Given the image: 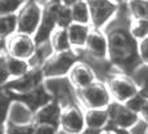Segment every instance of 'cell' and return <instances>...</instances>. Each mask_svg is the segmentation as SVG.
<instances>
[{
    "instance_id": "19",
    "label": "cell",
    "mask_w": 148,
    "mask_h": 134,
    "mask_svg": "<svg viewBox=\"0 0 148 134\" xmlns=\"http://www.w3.org/2000/svg\"><path fill=\"white\" fill-rule=\"evenodd\" d=\"M5 59H7V67H8V71H9L10 80L21 78V76H23L25 74H27L32 68L27 59L9 56L7 53H5Z\"/></svg>"
},
{
    "instance_id": "12",
    "label": "cell",
    "mask_w": 148,
    "mask_h": 134,
    "mask_svg": "<svg viewBox=\"0 0 148 134\" xmlns=\"http://www.w3.org/2000/svg\"><path fill=\"white\" fill-rule=\"evenodd\" d=\"M110 113V126L108 129H130L139 120V115L132 111L125 103H119L113 101L108 106Z\"/></svg>"
},
{
    "instance_id": "17",
    "label": "cell",
    "mask_w": 148,
    "mask_h": 134,
    "mask_svg": "<svg viewBox=\"0 0 148 134\" xmlns=\"http://www.w3.org/2000/svg\"><path fill=\"white\" fill-rule=\"evenodd\" d=\"M34 116H35V112L25 102L17 98L13 99L9 115H8V122H13V124L18 125L34 124Z\"/></svg>"
},
{
    "instance_id": "14",
    "label": "cell",
    "mask_w": 148,
    "mask_h": 134,
    "mask_svg": "<svg viewBox=\"0 0 148 134\" xmlns=\"http://www.w3.org/2000/svg\"><path fill=\"white\" fill-rule=\"evenodd\" d=\"M13 97L17 99H19V101L25 102L34 112L38 111L39 108H41L42 106H45L47 103H49L50 101H53L52 94H50L49 90L45 88L44 82H42L41 85H39L36 89L31 90L30 93L22 94V96H14L13 94Z\"/></svg>"
},
{
    "instance_id": "35",
    "label": "cell",
    "mask_w": 148,
    "mask_h": 134,
    "mask_svg": "<svg viewBox=\"0 0 148 134\" xmlns=\"http://www.w3.org/2000/svg\"><path fill=\"white\" fill-rule=\"evenodd\" d=\"M81 134H103V130H95V129H89V128H85L84 132Z\"/></svg>"
},
{
    "instance_id": "3",
    "label": "cell",
    "mask_w": 148,
    "mask_h": 134,
    "mask_svg": "<svg viewBox=\"0 0 148 134\" xmlns=\"http://www.w3.org/2000/svg\"><path fill=\"white\" fill-rule=\"evenodd\" d=\"M81 59L80 53L76 50H68V52L54 53L47 62L41 66L42 75L45 79L52 78H63L67 76L71 68L77 61Z\"/></svg>"
},
{
    "instance_id": "22",
    "label": "cell",
    "mask_w": 148,
    "mask_h": 134,
    "mask_svg": "<svg viewBox=\"0 0 148 134\" xmlns=\"http://www.w3.org/2000/svg\"><path fill=\"white\" fill-rule=\"evenodd\" d=\"M17 14H7L0 16V40L5 41L17 32Z\"/></svg>"
},
{
    "instance_id": "39",
    "label": "cell",
    "mask_w": 148,
    "mask_h": 134,
    "mask_svg": "<svg viewBox=\"0 0 148 134\" xmlns=\"http://www.w3.org/2000/svg\"><path fill=\"white\" fill-rule=\"evenodd\" d=\"M133 0H122V3H124V4H129V3H132Z\"/></svg>"
},
{
    "instance_id": "38",
    "label": "cell",
    "mask_w": 148,
    "mask_h": 134,
    "mask_svg": "<svg viewBox=\"0 0 148 134\" xmlns=\"http://www.w3.org/2000/svg\"><path fill=\"white\" fill-rule=\"evenodd\" d=\"M103 134H117V133L113 129H106V130H103Z\"/></svg>"
},
{
    "instance_id": "32",
    "label": "cell",
    "mask_w": 148,
    "mask_h": 134,
    "mask_svg": "<svg viewBox=\"0 0 148 134\" xmlns=\"http://www.w3.org/2000/svg\"><path fill=\"white\" fill-rule=\"evenodd\" d=\"M129 130L132 134H148V122L143 119H139Z\"/></svg>"
},
{
    "instance_id": "37",
    "label": "cell",
    "mask_w": 148,
    "mask_h": 134,
    "mask_svg": "<svg viewBox=\"0 0 148 134\" xmlns=\"http://www.w3.org/2000/svg\"><path fill=\"white\" fill-rule=\"evenodd\" d=\"M5 41H3V40H0V54L1 53H4L5 52Z\"/></svg>"
},
{
    "instance_id": "6",
    "label": "cell",
    "mask_w": 148,
    "mask_h": 134,
    "mask_svg": "<svg viewBox=\"0 0 148 134\" xmlns=\"http://www.w3.org/2000/svg\"><path fill=\"white\" fill-rule=\"evenodd\" d=\"M90 9V26L104 30L119 12L120 4L112 0H86Z\"/></svg>"
},
{
    "instance_id": "7",
    "label": "cell",
    "mask_w": 148,
    "mask_h": 134,
    "mask_svg": "<svg viewBox=\"0 0 148 134\" xmlns=\"http://www.w3.org/2000/svg\"><path fill=\"white\" fill-rule=\"evenodd\" d=\"M85 125V108L80 103H71L62 107L59 129L67 134H81Z\"/></svg>"
},
{
    "instance_id": "15",
    "label": "cell",
    "mask_w": 148,
    "mask_h": 134,
    "mask_svg": "<svg viewBox=\"0 0 148 134\" xmlns=\"http://www.w3.org/2000/svg\"><path fill=\"white\" fill-rule=\"evenodd\" d=\"M62 104L57 101H50L45 106L35 111L34 124H50L59 128V119H61Z\"/></svg>"
},
{
    "instance_id": "41",
    "label": "cell",
    "mask_w": 148,
    "mask_h": 134,
    "mask_svg": "<svg viewBox=\"0 0 148 134\" xmlns=\"http://www.w3.org/2000/svg\"><path fill=\"white\" fill-rule=\"evenodd\" d=\"M58 134H67V133H64V132H62V130H59V133Z\"/></svg>"
},
{
    "instance_id": "5",
    "label": "cell",
    "mask_w": 148,
    "mask_h": 134,
    "mask_svg": "<svg viewBox=\"0 0 148 134\" xmlns=\"http://www.w3.org/2000/svg\"><path fill=\"white\" fill-rule=\"evenodd\" d=\"M44 7L39 0H27L17 13V32L34 36L41 23Z\"/></svg>"
},
{
    "instance_id": "10",
    "label": "cell",
    "mask_w": 148,
    "mask_h": 134,
    "mask_svg": "<svg viewBox=\"0 0 148 134\" xmlns=\"http://www.w3.org/2000/svg\"><path fill=\"white\" fill-rule=\"evenodd\" d=\"M5 53L18 58L30 59L36 50V41L34 36L27 34L16 32L5 40Z\"/></svg>"
},
{
    "instance_id": "20",
    "label": "cell",
    "mask_w": 148,
    "mask_h": 134,
    "mask_svg": "<svg viewBox=\"0 0 148 134\" xmlns=\"http://www.w3.org/2000/svg\"><path fill=\"white\" fill-rule=\"evenodd\" d=\"M49 40H50V44H52V47H53V49H54V52H56V53L72 50L70 39H68L67 28L57 27L56 30L52 32Z\"/></svg>"
},
{
    "instance_id": "23",
    "label": "cell",
    "mask_w": 148,
    "mask_h": 134,
    "mask_svg": "<svg viewBox=\"0 0 148 134\" xmlns=\"http://www.w3.org/2000/svg\"><path fill=\"white\" fill-rule=\"evenodd\" d=\"M13 99L14 97L9 90L5 88H0V128L4 126L5 122L8 121V115Z\"/></svg>"
},
{
    "instance_id": "28",
    "label": "cell",
    "mask_w": 148,
    "mask_h": 134,
    "mask_svg": "<svg viewBox=\"0 0 148 134\" xmlns=\"http://www.w3.org/2000/svg\"><path fill=\"white\" fill-rule=\"evenodd\" d=\"M4 134H34V124L18 125L13 122H5L3 126Z\"/></svg>"
},
{
    "instance_id": "31",
    "label": "cell",
    "mask_w": 148,
    "mask_h": 134,
    "mask_svg": "<svg viewBox=\"0 0 148 134\" xmlns=\"http://www.w3.org/2000/svg\"><path fill=\"white\" fill-rule=\"evenodd\" d=\"M59 128L50 124H34V134H58Z\"/></svg>"
},
{
    "instance_id": "16",
    "label": "cell",
    "mask_w": 148,
    "mask_h": 134,
    "mask_svg": "<svg viewBox=\"0 0 148 134\" xmlns=\"http://www.w3.org/2000/svg\"><path fill=\"white\" fill-rule=\"evenodd\" d=\"M92 26L90 25H82V23H71L67 27V32H68V39H70L71 47L73 50H76L77 53L84 52V48L86 45L88 38L89 34L92 31Z\"/></svg>"
},
{
    "instance_id": "8",
    "label": "cell",
    "mask_w": 148,
    "mask_h": 134,
    "mask_svg": "<svg viewBox=\"0 0 148 134\" xmlns=\"http://www.w3.org/2000/svg\"><path fill=\"white\" fill-rule=\"evenodd\" d=\"M44 85H45V88L49 90V93L52 94L54 101L61 103L62 107L67 106V104H71V103H79L77 90L71 84L68 76L45 79Z\"/></svg>"
},
{
    "instance_id": "33",
    "label": "cell",
    "mask_w": 148,
    "mask_h": 134,
    "mask_svg": "<svg viewBox=\"0 0 148 134\" xmlns=\"http://www.w3.org/2000/svg\"><path fill=\"white\" fill-rule=\"evenodd\" d=\"M138 50L140 61L144 62V63H148V38L138 43Z\"/></svg>"
},
{
    "instance_id": "13",
    "label": "cell",
    "mask_w": 148,
    "mask_h": 134,
    "mask_svg": "<svg viewBox=\"0 0 148 134\" xmlns=\"http://www.w3.org/2000/svg\"><path fill=\"white\" fill-rule=\"evenodd\" d=\"M67 76L76 90L84 89V88L89 87L90 84H93L94 81L98 80L95 71L84 59H80V61L76 62Z\"/></svg>"
},
{
    "instance_id": "25",
    "label": "cell",
    "mask_w": 148,
    "mask_h": 134,
    "mask_svg": "<svg viewBox=\"0 0 148 134\" xmlns=\"http://www.w3.org/2000/svg\"><path fill=\"white\" fill-rule=\"evenodd\" d=\"M130 76L134 79L139 89L148 93V63H144V62L139 63L135 70L130 74Z\"/></svg>"
},
{
    "instance_id": "11",
    "label": "cell",
    "mask_w": 148,
    "mask_h": 134,
    "mask_svg": "<svg viewBox=\"0 0 148 134\" xmlns=\"http://www.w3.org/2000/svg\"><path fill=\"white\" fill-rule=\"evenodd\" d=\"M44 80L45 78L42 75L41 68L32 67L23 76L9 80L4 88L8 89L14 96H22V94L30 93L31 90L36 89L39 85H41L44 82Z\"/></svg>"
},
{
    "instance_id": "26",
    "label": "cell",
    "mask_w": 148,
    "mask_h": 134,
    "mask_svg": "<svg viewBox=\"0 0 148 134\" xmlns=\"http://www.w3.org/2000/svg\"><path fill=\"white\" fill-rule=\"evenodd\" d=\"M71 23H73L72 12H71V5L63 3L62 7L59 8L58 13H57V27L67 28Z\"/></svg>"
},
{
    "instance_id": "2",
    "label": "cell",
    "mask_w": 148,
    "mask_h": 134,
    "mask_svg": "<svg viewBox=\"0 0 148 134\" xmlns=\"http://www.w3.org/2000/svg\"><path fill=\"white\" fill-rule=\"evenodd\" d=\"M77 101L84 108H108L113 99L106 81L97 80L89 87L77 90Z\"/></svg>"
},
{
    "instance_id": "21",
    "label": "cell",
    "mask_w": 148,
    "mask_h": 134,
    "mask_svg": "<svg viewBox=\"0 0 148 134\" xmlns=\"http://www.w3.org/2000/svg\"><path fill=\"white\" fill-rule=\"evenodd\" d=\"M70 5L75 23L90 25V9L86 0H77Z\"/></svg>"
},
{
    "instance_id": "1",
    "label": "cell",
    "mask_w": 148,
    "mask_h": 134,
    "mask_svg": "<svg viewBox=\"0 0 148 134\" xmlns=\"http://www.w3.org/2000/svg\"><path fill=\"white\" fill-rule=\"evenodd\" d=\"M132 21L126 4H120L116 17L104 28L108 39V61L116 71L130 74L142 63L138 41L132 36L129 25Z\"/></svg>"
},
{
    "instance_id": "24",
    "label": "cell",
    "mask_w": 148,
    "mask_h": 134,
    "mask_svg": "<svg viewBox=\"0 0 148 134\" xmlns=\"http://www.w3.org/2000/svg\"><path fill=\"white\" fill-rule=\"evenodd\" d=\"M129 31L136 41H142L148 38V19L132 18L129 25Z\"/></svg>"
},
{
    "instance_id": "4",
    "label": "cell",
    "mask_w": 148,
    "mask_h": 134,
    "mask_svg": "<svg viewBox=\"0 0 148 134\" xmlns=\"http://www.w3.org/2000/svg\"><path fill=\"white\" fill-rule=\"evenodd\" d=\"M106 84L110 89L112 99L119 103H125L139 92V87L130 75L119 71H113L106 79Z\"/></svg>"
},
{
    "instance_id": "36",
    "label": "cell",
    "mask_w": 148,
    "mask_h": 134,
    "mask_svg": "<svg viewBox=\"0 0 148 134\" xmlns=\"http://www.w3.org/2000/svg\"><path fill=\"white\" fill-rule=\"evenodd\" d=\"M113 130H115V129H113ZM116 133H117V134H132L129 129H117V130H116Z\"/></svg>"
},
{
    "instance_id": "30",
    "label": "cell",
    "mask_w": 148,
    "mask_h": 134,
    "mask_svg": "<svg viewBox=\"0 0 148 134\" xmlns=\"http://www.w3.org/2000/svg\"><path fill=\"white\" fill-rule=\"evenodd\" d=\"M9 80H10V75L7 67V59H5V52H4L0 54V88H4Z\"/></svg>"
},
{
    "instance_id": "27",
    "label": "cell",
    "mask_w": 148,
    "mask_h": 134,
    "mask_svg": "<svg viewBox=\"0 0 148 134\" xmlns=\"http://www.w3.org/2000/svg\"><path fill=\"white\" fill-rule=\"evenodd\" d=\"M27 0H0V16L17 14Z\"/></svg>"
},
{
    "instance_id": "34",
    "label": "cell",
    "mask_w": 148,
    "mask_h": 134,
    "mask_svg": "<svg viewBox=\"0 0 148 134\" xmlns=\"http://www.w3.org/2000/svg\"><path fill=\"white\" fill-rule=\"evenodd\" d=\"M139 118L143 119L144 121H147V122H148V98H147L146 103L143 104V107H142L140 112H139Z\"/></svg>"
},
{
    "instance_id": "40",
    "label": "cell",
    "mask_w": 148,
    "mask_h": 134,
    "mask_svg": "<svg viewBox=\"0 0 148 134\" xmlns=\"http://www.w3.org/2000/svg\"><path fill=\"white\" fill-rule=\"evenodd\" d=\"M112 1L117 3V4H122V0H112Z\"/></svg>"
},
{
    "instance_id": "18",
    "label": "cell",
    "mask_w": 148,
    "mask_h": 134,
    "mask_svg": "<svg viewBox=\"0 0 148 134\" xmlns=\"http://www.w3.org/2000/svg\"><path fill=\"white\" fill-rule=\"evenodd\" d=\"M85 125L89 129L106 130L110 126L107 108H85Z\"/></svg>"
},
{
    "instance_id": "9",
    "label": "cell",
    "mask_w": 148,
    "mask_h": 134,
    "mask_svg": "<svg viewBox=\"0 0 148 134\" xmlns=\"http://www.w3.org/2000/svg\"><path fill=\"white\" fill-rule=\"evenodd\" d=\"M81 58L95 59V61H107L108 59V39L104 30L92 28L88 38Z\"/></svg>"
},
{
    "instance_id": "29",
    "label": "cell",
    "mask_w": 148,
    "mask_h": 134,
    "mask_svg": "<svg viewBox=\"0 0 148 134\" xmlns=\"http://www.w3.org/2000/svg\"><path fill=\"white\" fill-rule=\"evenodd\" d=\"M147 98H148V93L143 92V90H139L134 97H132L129 101L125 102V104H126L132 111H134V112H136L139 115V112H140L143 104L146 103Z\"/></svg>"
}]
</instances>
